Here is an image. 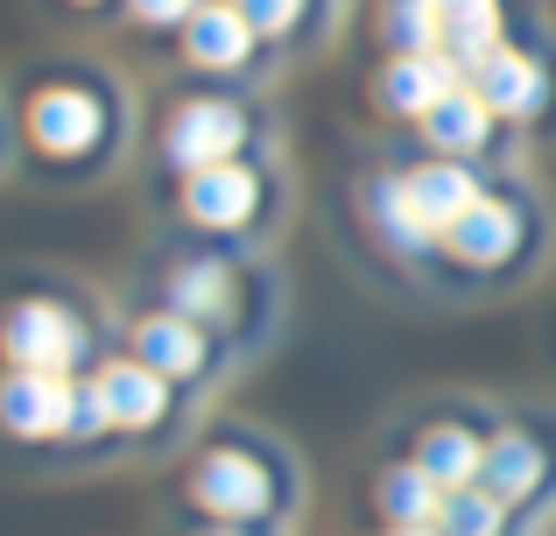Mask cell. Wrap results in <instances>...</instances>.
Here are the masks:
<instances>
[{"mask_svg": "<svg viewBox=\"0 0 556 536\" xmlns=\"http://www.w3.org/2000/svg\"><path fill=\"white\" fill-rule=\"evenodd\" d=\"M549 240V220L529 191L515 184H493L444 240H437V275L444 283H507V275H529V254Z\"/></svg>", "mask_w": 556, "mask_h": 536, "instance_id": "1", "label": "cell"}, {"mask_svg": "<svg viewBox=\"0 0 556 536\" xmlns=\"http://www.w3.org/2000/svg\"><path fill=\"white\" fill-rule=\"evenodd\" d=\"M184 501L198 515H212V523H275V515L296 501V487L282 495V452L275 445H261L254 431H232V438L204 445L198 459H190L184 473Z\"/></svg>", "mask_w": 556, "mask_h": 536, "instance_id": "2", "label": "cell"}, {"mask_svg": "<svg viewBox=\"0 0 556 536\" xmlns=\"http://www.w3.org/2000/svg\"><path fill=\"white\" fill-rule=\"evenodd\" d=\"M113 107L99 99L92 78H36L22 92V149L50 177H85L106 163Z\"/></svg>", "mask_w": 556, "mask_h": 536, "instance_id": "3", "label": "cell"}, {"mask_svg": "<svg viewBox=\"0 0 556 536\" xmlns=\"http://www.w3.org/2000/svg\"><path fill=\"white\" fill-rule=\"evenodd\" d=\"M0 360L8 367H42V374H92V317L56 289L0 303Z\"/></svg>", "mask_w": 556, "mask_h": 536, "instance_id": "4", "label": "cell"}, {"mask_svg": "<svg viewBox=\"0 0 556 536\" xmlns=\"http://www.w3.org/2000/svg\"><path fill=\"white\" fill-rule=\"evenodd\" d=\"M254 149V113L240 99H218V92H198V99H177L155 135V163L169 177H198L212 163H240Z\"/></svg>", "mask_w": 556, "mask_h": 536, "instance_id": "5", "label": "cell"}, {"mask_svg": "<svg viewBox=\"0 0 556 536\" xmlns=\"http://www.w3.org/2000/svg\"><path fill=\"white\" fill-rule=\"evenodd\" d=\"M155 303L198 317L218 346H232V332H240V317H247V269L232 262V254L184 248V254H169V262L155 269Z\"/></svg>", "mask_w": 556, "mask_h": 536, "instance_id": "6", "label": "cell"}, {"mask_svg": "<svg viewBox=\"0 0 556 536\" xmlns=\"http://www.w3.org/2000/svg\"><path fill=\"white\" fill-rule=\"evenodd\" d=\"M177 212L198 234H226V240L254 234L261 212H268V170L254 155H240V163H212L198 177H177Z\"/></svg>", "mask_w": 556, "mask_h": 536, "instance_id": "7", "label": "cell"}, {"mask_svg": "<svg viewBox=\"0 0 556 536\" xmlns=\"http://www.w3.org/2000/svg\"><path fill=\"white\" fill-rule=\"evenodd\" d=\"M465 85H472L507 127H535V121H549V107H556L549 64L535 50H521V42H493V50L465 71Z\"/></svg>", "mask_w": 556, "mask_h": 536, "instance_id": "8", "label": "cell"}, {"mask_svg": "<svg viewBox=\"0 0 556 536\" xmlns=\"http://www.w3.org/2000/svg\"><path fill=\"white\" fill-rule=\"evenodd\" d=\"M127 353L141 360V367H155L163 382H204L212 374V360H218V339L198 325V317H184V311H169V303H149V311H135L127 317Z\"/></svg>", "mask_w": 556, "mask_h": 536, "instance_id": "9", "label": "cell"}, {"mask_svg": "<svg viewBox=\"0 0 556 536\" xmlns=\"http://www.w3.org/2000/svg\"><path fill=\"white\" fill-rule=\"evenodd\" d=\"M71 410H78V374H42V367L0 374V431L14 445L71 438Z\"/></svg>", "mask_w": 556, "mask_h": 536, "instance_id": "10", "label": "cell"}, {"mask_svg": "<svg viewBox=\"0 0 556 536\" xmlns=\"http://www.w3.org/2000/svg\"><path fill=\"white\" fill-rule=\"evenodd\" d=\"M479 487L501 495L507 509H535V501H549L556 495V445L543 438V431H529V424H493Z\"/></svg>", "mask_w": 556, "mask_h": 536, "instance_id": "11", "label": "cell"}, {"mask_svg": "<svg viewBox=\"0 0 556 536\" xmlns=\"http://www.w3.org/2000/svg\"><path fill=\"white\" fill-rule=\"evenodd\" d=\"M359 226L374 234V248L388 262L422 269V275L437 269V234L416 220V205L402 191V170H367V184H359Z\"/></svg>", "mask_w": 556, "mask_h": 536, "instance_id": "12", "label": "cell"}, {"mask_svg": "<svg viewBox=\"0 0 556 536\" xmlns=\"http://www.w3.org/2000/svg\"><path fill=\"white\" fill-rule=\"evenodd\" d=\"M92 388H99V410H106L113 438H141V431L169 424L177 410V382H163L155 367H141L135 353H113L92 367Z\"/></svg>", "mask_w": 556, "mask_h": 536, "instance_id": "13", "label": "cell"}, {"mask_svg": "<svg viewBox=\"0 0 556 536\" xmlns=\"http://www.w3.org/2000/svg\"><path fill=\"white\" fill-rule=\"evenodd\" d=\"M402 191H408V205H416V220L444 240L493 184H486V170L465 163V155H416V163L402 170Z\"/></svg>", "mask_w": 556, "mask_h": 536, "instance_id": "14", "label": "cell"}, {"mask_svg": "<svg viewBox=\"0 0 556 536\" xmlns=\"http://www.w3.org/2000/svg\"><path fill=\"white\" fill-rule=\"evenodd\" d=\"M458 85H465V64L451 50H408V57H388V64L374 71V107L388 113V121L416 127L422 113L444 92H458Z\"/></svg>", "mask_w": 556, "mask_h": 536, "instance_id": "15", "label": "cell"}, {"mask_svg": "<svg viewBox=\"0 0 556 536\" xmlns=\"http://www.w3.org/2000/svg\"><path fill=\"white\" fill-rule=\"evenodd\" d=\"M501 127H507L501 113H493L472 85H458V92H444L416 121V141H422V155H465V163H486L493 141H501Z\"/></svg>", "mask_w": 556, "mask_h": 536, "instance_id": "16", "label": "cell"}, {"mask_svg": "<svg viewBox=\"0 0 556 536\" xmlns=\"http://www.w3.org/2000/svg\"><path fill=\"white\" fill-rule=\"evenodd\" d=\"M486 438H493V431H479L465 410H444V416H430V424L416 431L408 459H416L437 487H472L479 466H486Z\"/></svg>", "mask_w": 556, "mask_h": 536, "instance_id": "17", "label": "cell"}, {"mask_svg": "<svg viewBox=\"0 0 556 536\" xmlns=\"http://www.w3.org/2000/svg\"><path fill=\"white\" fill-rule=\"evenodd\" d=\"M254 22H247L232 0H204L184 22V64L190 71H247L254 64Z\"/></svg>", "mask_w": 556, "mask_h": 536, "instance_id": "18", "label": "cell"}, {"mask_svg": "<svg viewBox=\"0 0 556 536\" xmlns=\"http://www.w3.org/2000/svg\"><path fill=\"white\" fill-rule=\"evenodd\" d=\"M444 495H451V487H437L430 473L416 466V459H388V466L374 473L380 529H437V515H444Z\"/></svg>", "mask_w": 556, "mask_h": 536, "instance_id": "19", "label": "cell"}, {"mask_svg": "<svg viewBox=\"0 0 556 536\" xmlns=\"http://www.w3.org/2000/svg\"><path fill=\"white\" fill-rule=\"evenodd\" d=\"M374 28H380V42H388V57L444 50V0H380Z\"/></svg>", "mask_w": 556, "mask_h": 536, "instance_id": "20", "label": "cell"}, {"mask_svg": "<svg viewBox=\"0 0 556 536\" xmlns=\"http://www.w3.org/2000/svg\"><path fill=\"white\" fill-rule=\"evenodd\" d=\"M493 42H507L501 0H444V50L458 57L465 71H472L479 57L493 50Z\"/></svg>", "mask_w": 556, "mask_h": 536, "instance_id": "21", "label": "cell"}, {"mask_svg": "<svg viewBox=\"0 0 556 536\" xmlns=\"http://www.w3.org/2000/svg\"><path fill=\"white\" fill-rule=\"evenodd\" d=\"M507 501L486 495V487H451L444 495V515H437V536H507Z\"/></svg>", "mask_w": 556, "mask_h": 536, "instance_id": "22", "label": "cell"}, {"mask_svg": "<svg viewBox=\"0 0 556 536\" xmlns=\"http://www.w3.org/2000/svg\"><path fill=\"white\" fill-rule=\"evenodd\" d=\"M232 8L254 22V36H261V42H282L289 28L303 22V0H232Z\"/></svg>", "mask_w": 556, "mask_h": 536, "instance_id": "23", "label": "cell"}, {"mask_svg": "<svg viewBox=\"0 0 556 536\" xmlns=\"http://www.w3.org/2000/svg\"><path fill=\"white\" fill-rule=\"evenodd\" d=\"M198 8H204V0H127V14L149 22V28H184Z\"/></svg>", "mask_w": 556, "mask_h": 536, "instance_id": "24", "label": "cell"}, {"mask_svg": "<svg viewBox=\"0 0 556 536\" xmlns=\"http://www.w3.org/2000/svg\"><path fill=\"white\" fill-rule=\"evenodd\" d=\"M204 536H254V529H240V523H218V529H204Z\"/></svg>", "mask_w": 556, "mask_h": 536, "instance_id": "25", "label": "cell"}, {"mask_svg": "<svg viewBox=\"0 0 556 536\" xmlns=\"http://www.w3.org/2000/svg\"><path fill=\"white\" fill-rule=\"evenodd\" d=\"M380 536H437V529H380Z\"/></svg>", "mask_w": 556, "mask_h": 536, "instance_id": "26", "label": "cell"}, {"mask_svg": "<svg viewBox=\"0 0 556 536\" xmlns=\"http://www.w3.org/2000/svg\"><path fill=\"white\" fill-rule=\"evenodd\" d=\"M78 8H92V0H78Z\"/></svg>", "mask_w": 556, "mask_h": 536, "instance_id": "27", "label": "cell"}]
</instances>
